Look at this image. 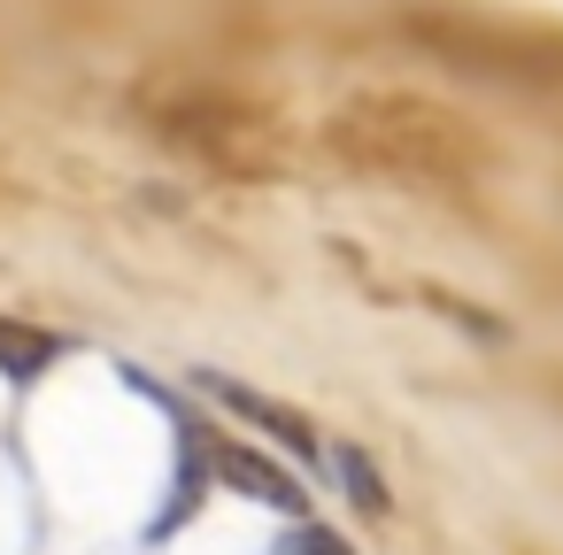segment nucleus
I'll return each mask as SVG.
<instances>
[{"label": "nucleus", "instance_id": "f03ea898", "mask_svg": "<svg viewBox=\"0 0 563 555\" xmlns=\"http://www.w3.org/2000/svg\"><path fill=\"white\" fill-rule=\"evenodd\" d=\"M132 132H147L163 155H178L201 178L224 186H286L294 170V124L278 101H255L224 78H147L132 86Z\"/></svg>", "mask_w": 563, "mask_h": 555}, {"label": "nucleus", "instance_id": "f257e3e1", "mask_svg": "<svg viewBox=\"0 0 563 555\" xmlns=\"http://www.w3.org/2000/svg\"><path fill=\"white\" fill-rule=\"evenodd\" d=\"M317 155L355 186H394V193H424V201H471L494 170L486 132L417 86L340 93L317 124Z\"/></svg>", "mask_w": 563, "mask_h": 555}, {"label": "nucleus", "instance_id": "7ed1b4c3", "mask_svg": "<svg viewBox=\"0 0 563 555\" xmlns=\"http://www.w3.org/2000/svg\"><path fill=\"white\" fill-rule=\"evenodd\" d=\"M401 32H409L417 47L448 55L455 70H478V78H525V63H517V40H509L501 24H471V16H432V9H417Z\"/></svg>", "mask_w": 563, "mask_h": 555}, {"label": "nucleus", "instance_id": "423d86ee", "mask_svg": "<svg viewBox=\"0 0 563 555\" xmlns=\"http://www.w3.org/2000/svg\"><path fill=\"white\" fill-rule=\"evenodd\" d=\"M55 355H63V340H55V332L24 324V317H0V370H9V378H40Z\"/></svg>", "mask_w": 563, "mask_h": 555}, {"label": "nucleus", "instance_id": "39448f33", "mask_svg": "<svg viewBox=\"0 0 563 555\" xmlns=\"http://www.w3.org/2000/svg\"><path fill=\"white\" fill-rule=\"evenodd\" d=\"M217 478H224L232 493L263 501V509H286V517H301V509H309L301 478H294L286 463H271L263 447H247V440H217Z\"/></svg>", "mask_w": 563, "mask_h": 555}, {"label": "nucleus", "instance_id": "0eeeda50", "mask_svg": "<svg viewBox=\"0 0 563 555\" xmlns=\"http://www.w3.org/2000/svg\"><path fill=\"white\" fill-rule=\"evenodd\" d=\"M340 478H347L355 509H371V517H386V509H394V493H386V478H378V463H371L363 447H340Z\"/></svg>", "mask_w": 563, "mask_h": 555}, {"label": "nucleus", "instance_id": "20e7f679", "mask_svg": "<svg viewBox=\"0 0 563 555\" xmlns=\"http://www.w3.org/2000/svg\"><path fill=\"white\" fill-rule=\"evenodd\" d=\"M194 378H201V386H209V393H217V401H224L240 424L271 432L286 455H301V463H317V455H324V432H317V424H309L294 401H278V393H263V386H240V378H224V370H194Z\"/></svg>", "mask_w": 563, "mask_h": 555}]
</instances>
